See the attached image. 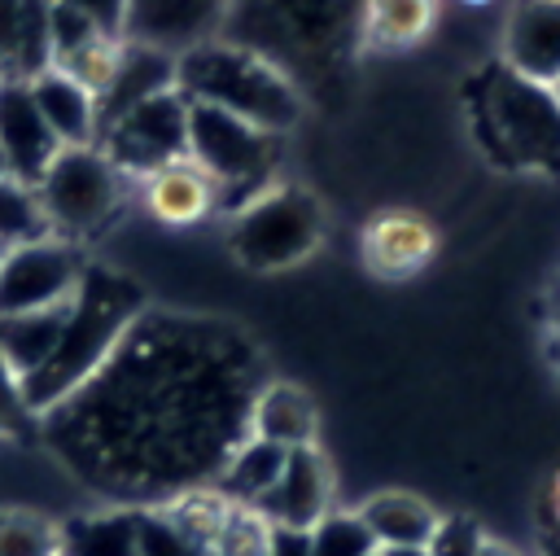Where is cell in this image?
Returning <instances> with one entry per match:
<instances>
[{"label": "cell", "instance_id": "cell-1", "mask_svg": "<svg viewBox=\"0 0 560 556\" xmlns=\"http://www.w3.org/2000/svg\"><path fill=\"white\" fill-rule=\"evenodd\" d=\"M267 381V355L241 324L144 306L101 372L35 425L96 495L158 508L219 482L249 438V407Z\"/></svg>", "mask_w": 560, "mask_h": 556}, {"label": "cell", "instance_id": "cell-2", "mask_svg": "<svg viewBox=\"0 0 560 556\" xmlns=\"http://www.w3.org/2000/svg\"><path fill=\"white\" fill-rule=\"evenodd\" d=\"M363 0H228L219 39L271 61L306 105L346 96L359 48Z\"/></svg>", "mask_w": 560, "mask_h": 556}, {"label": "cell", "instance_id": "cell-3", "mask_svg": "<svg viewBox=\"0 0 560 556\" xmlns=\"http://www.w3.org/2000/svg\"><path fill=\"white\" fill-rule=\"evenodd\" d=\"M144 306H149V298L131 276L88 258L79 289L66 302V320H61V333H57L48 359L22 381V398H26L31 416L39 420L61 398H70L83 381H92Z\"/></svg>", "mask_w": 560, "mask_h": 556}, {"label": "cell", "instance_id": "cell-4", "mask_svg": "<svg viewBox=\"0 0 560 556\" xmlns=\"http://www.w3.org/2000/svg\"><path fill=\"white\" fill-rule=\"evenodd\" d=\"M175 88L184 101L214 105L271 136H289L306 118L302 92L271 61L228 39H206L197 48H184L175 57Z\"/></svg>", "mask_w": 560, "mask_h": 556}, {"label": "cell", "instance_id": "cell-5", "mask_svg": "<svg viewBox=\"0 0 560 556\" xmlns=\"http://www.w3.org/2000/svg\"><path fill=\"white\" fill-rule=\"evenodd\" d=\"M472 123L503 166L560 175V96L551 88L494 61L477 79Z\"/></svg>", "mask_w": 560, "mask_h": 556}, {"label": "cell", "instance_id": "cell-6", "mask_svg": "<svg viewBox=\"0 0 560 556\" xmlns=\"http://www.w3.org/2000/svg\"><path fill=\"white\" fill-rule=\"evenodd\" d=\"M328 232L324 201L306 184L276 179L236 210H228V250L241 267L276 276L306 263Z\"/></svg>", "mask_w": 560, "mask_h": 556}, {"label": "cell", "instance_id": "cell-7", "mask_svg": "<svg viewBox=\"0 0 560 556\" xmlns=\"http://www.w3.org/2000/svg\"><path fill=\"white\" fill-rule=\"evenodd\" d=\"M284 136H271L214 105L188 101V158L214 179L219 210H236L267 184H276Z\"/></svg>", "mask_w": 560, "mask_h": 556}, {"label": "cell", "instance_id": "cell-8", "mask_svg": "<svg viewBox=\"0 0 560 556\" xmlns=\"http://www.w3.org/2000/svg\"><path fill=\"white\" fill-rule=\"evenodd\" d=\"M35 193L44 201L52 236L83 245L122 210L131 179L96 144H70L48 162Z\"/></svg>", "mask_w": 560, "mask_h": 556}, {"label": "cell", "instance_id": "cell-9", "mask_svg": "<svg viewBox=\"0 0 560 556\" xmlns=\"http://www.w3.org/2000/svg\"><path fill=\"white\" fill-rule=\"evenodd\" d=\"M96 149L131 184H140L158 166L188 153V101L179 96V88H166V92L131 105L127 114L109 118L96 131Z\"/></svg>", "mask_w": 560, "mask_h": 556}, {"label": "cell", "instance_id": "cell-10", "mask_svg": "<svg viewBox=\"0 0 560 556\" xmlns=\"http://www.w3.org/2000/svg\"><path fill=\"white\" fill-rule=\"evenodd\" d=\"M83 267V245L61 236H39L0 250V315H35L66 306L79 289Z\"/></svg>", "mask_w": 560, "mask_h": 556}, {"label": "cell", "instance_id": "cell-11", "mask_svg": "<svg viewBox=\"0 0 560 556\" xmlns=\"http://www.w3.org/2000/svg\"><path fill=\"white\" fill-rule=\"evenodd\" d=\"M442 250L438 223L416 206H385L359 228V258L381 280L420 276Z\"/></svg>", "mask_w": 560, "mask_h": 556}, {"label": "cell", "instance_id": "cell-12", "mask_svg": "<svg viewBox=\"0 0 560 556\" xmlns=\"http://www.w3.org/2000/svg\"><path fill=\"white\" fill-rule=\"evenodd\" d=\"M332 464L324 460L319 447H293L284 451L280 477L271 482V490L254 503V512L276 525V530H311L319 517H328L332 503Z\"/></svg>", "mask_w": 560, "mask_h": 556}, {"label": "cell", "instance_id": "cell-13", "mask_svg": "<svg viewBox=\"0 0 560 556\" xmlns=\"http://www.w3.org/2000/svg\"><path fill=\"white\" fill-rule=\"evenodd\" d=\"M228 0H127L122 39L179 57L206 39H219Z\"/></svg>", "mask_w": 560, "mask_h": 556}, {"label": "cell", "instance_id": "cell-14", "mask_svg": "<svg viewBox=\"0 0 560 556\" xmlns=\"http://www.w3.org/2000/svg\"><path fill=\"white\" fill-rule=\"evenodd\" d=\"M499 61L542 88L560 83V0H512L499 35Z\"/></svg>", "mask_w": 560, "mask_h": 556}, {"label": "cell", "instance_id": "cell-15", "mask_svg": "<svg viewBox=\"0 0 560 556\" xmlns=\"http://www.w3.org/2000/svg\"><path fill=\"white\" fill-rule=\"evenodd\" d=\"M0 153L9 162V175L26 184H39L48 162L61 153L57 136L48 131V123L31 101V88L9 79H0Z\"/></svg>", "mask_w": 560, "mask_h": 556}, {"label": "cell", "instance_id": "cell-16", "mask_svg": "<svg viewBox=\"0 0 560 556\" xmlns=\"http://www.w3.org/2000/svg\"><path fill=\"white\" fill-rule=\"evenodd\" d=\"M136 188H140V206L149 210V219H158L166 228H192V223H201V219H210L219 210L214 179L188 153L166 162V166H158Z\"/></svg>", "mask_w": 560, "mask_h": 556}, {"label": "cell", "instance_id": "cell-17", "mask_svg": "<svg viewBox=\"0 0 560 556\" xmlns=\"http://www.w3.org/2000/svg\"><path fill=\"white\" fill-rule=\"evenodd\" d=\"M52 66V0H0V79L31 83Z\"/></svg>", "mask_w": 560, "mask_h": 556}, {"label": "cell", "instance_id": "cell-18", "mask_svg": "<svg viewBox=\"0 0 560 556\" xmlns=\"http://www.w3.org/2000/svg\"><path fill=\"white\" fill-rule=\"evenodd\" d=\"M249 433L280 447V451H293V447H315V433H319V412H315V398L289 381V377H271L254 407H249Z\"/></svg>", "mask_w": 560, "mask_h": 556}, {"label": "cell", "instance_id": "cell-19", "mask_svg": "<svg viewBox=\"0 0 560 556\" xmlns=\"http://www.w3.org/2000/svg\"><path fill=\"white\" fill-rule=\"evenodd\" d=\"M354 512H359V521L368 525V534L376 538L381 552H424V543H429V534L442 517L416 490H376Z\"/></svg>", "mask_w": 560, "mask_h": 556}, {"label": "cell", "instance_id": "cell-20", "mask_svg": "<svg viewBox=\"0 0 560 556\" xmlns=\"http://www.w3.org/2000/svg\"><path fill=\"white\" fill-rule=\"evenodd\" d=\"M442 0H363L359 48L363 53H407L433 35Z\"/></svg>", "mask_w": 560, "mask_h": 556}, {"label": "cell", "instance_id": "cell-21", "mask_svg": "<svg viewBox=\"0 0 560 556\" xmlns=\"http://www.w3.org/2000/svg\"><path fill=\"white\" fill-rule=\"evenodd\" d=\"M26 88H31V101L39 109V118L48 123V131L57 136L61 149H70V144H96V101L74 79H66L57 66H48Z\"/></svg>", "mask_w": 560, "mask_h": 556}, {"label": "cell", "instance_id": "cell-22", "mask_svg": "<svg viewBox=\"0 0 560 556\" xmlns=\"http://www.w3.org/2000/svg\"><path fill=\"white\" fill-rule=\"evenodd\" d=\"M166 88H175V57L162 53V48H149V44H131V39H127L118 79H114L109 92L96 101V131H101L109 118L127 114L131 105H140V101H149V96H158V92H166Z\"/></svg>", "mask_w": 560, "mask_h": 556}, {"label": "cell", "instance_id": "cell-23", "mask_svg": "<svg viewBox=\"0 0 560 556\" xmlns=\"http://www.w3.org/2000/svg\"><path fill=\"white\" fill-rule=\"evenodd\" d=\"M57 534H61V556H140L136 508H122V503L66 517L57 521Z\"/></svg>", "mask_w": 560, "mask_h": 556}, {"label": "cell", "instance_id": "cell-24", "mask_svg": "<svg viewBox=\"0 0 560 556\" xmlns=\"http://www.w3.org/2000/svg\"><path fill=\"white\" fill-rule=\"evenodd\" d=\"M61 320H66V306L35 311V315H0V359L18 381H26L48 359L61 333Z\"/></svg>", "mask_w": 560, "mask_h": 556}, {"label": "cell", "instance_id": "cell-25", "mask_svg": "<svg viewBox=\"0 0 560 556\" xmlns=\"http://www.w3.org/2000/svg\"><path fill=\"white\" fill-rule=\"evenodd\" d=\"M122 53H127V39H122V35L96 31V35H88V39L70 44V48H61V53L52 57V66H57L66 79H74L92 101H101V96L109 92V83L118 79Z\"/></svg>", "mask_w": 560, "mask_h": 556}, {"label": "cell", "instance_id": "cell-26", "mask_svg": "<svg viewBox=\"0 0 560 556\" xmlns=\"http://www.w3.org/2000/svg\"><path fill=\"white\" fill-rule=\"evenodd\" d=\"M280 464H284V451L249 433V438L232 451V460L223 464V473H219V482H214V486H219L232 503L254 508V503L271 490V482L280 477Z\"/></svg>", "mask_w": 560, "mask_h": 556}, {"label": "cell", "instance_id": "cell-27", "mask_svg": "<svg viewBox=\"0 0 560 556\" xmlns=\"http://www.w3.org/2000/svg\"><path fill=\"white\" fill-rule=\"evenodd\" d=\"M39 236H52V228H48V215H44L35 184L4 175L0 179V250L26 245Z\"/></svg>", "mask_w": 560, "mask_h": 556}, {"label": "cell", "instance_id": "cell-28", "mask_svg": "<svg viewBox=\"0 0 560 556\" xmlns=\"http://www.w3.org/2000/svg\"><path fill=\"white\" fill-rule=\"evenodd\" d=\"M306 543H311V556H381L376 538L368 534L354 508H332L328 517H319L306 530Z\"/></svg>", "mask_w": 560, "mask_h": 556}, {"label": "cell", "instance_id": "cell-29", "mask_svg": "<svg viewBox=\"0 0 560 556\" xmlns=\"http://www.w3.org/2000/svg\"><path fill=\"white\" fill-rule=\"evenodd\" d=\"M0 556H61L57 521L31 508L0 512Z\"/></svg>", "mask_w": 560, "mask_h": 556}, {"label": "cell", "instance_id": "cell-30", "mask_svg": "<svg viewBox=\"0 0 560 556\" xmlns=\"http://www.w3.org/2000/svg\"><path fill=\"white\" fill-rule=\"evenodd\" d=\"M486 530L481 521L464 517V512H451V517H438L429 543H424V556H477L486 547Z\"/></svg>", "mask_w": 560, "mask_h": 556}, {"label": "cell", "instance_id": "cell-31", "mask_svg": "<svg viewBox=\"0 0 560 556\" xmlns=\"http://www.w3.org/2000/svg\"><path fill=\"white\" fill-rule=\"evenodd\" d=\"M35 425V416H31V407H26V398H22V381L4 368V359H0V438H18V433H26Z\"/></svg>", "mask_w": 560, "mask_h": 556}, {"label": "cell", "instance_id": "cell-32", "mask_svg": "<svg viewBox=\"0 0 560 556\" xmlns=\"http://www.w3.org/2000/svg\"><path fill=\"white\" fill-rule=\"evenodd\" d=\"M57 4H66V9H74V13L92 18L101 31L122 35V9H127V0H57Z\"/></svg>", "mask_w": 560, "mask_h": 556}, {"label": "cell", "instance_id": "cell-33", "mask_svg": "<svg viewBox=\"0 0 560 556\" xmlns=\"http://www.w3.org/2000/svg\"><path fill=\"white\" fill-rule=\"evenodd\" d=\"M262 556H311V543H306L302 530H276V525H271Z\"/></svg>", "mask_w": 560, "mask_h": 556}, {"label": "cell", "instance_id": "cell-34", "mask_svg": "<svg viewBox=\"0 0 560 556\" xmlns=\"http://www.w3.org/2000/svg\"><path fill=\"white\" fill-rule=\"evenodd\" d=\"M547 534H560V468L551 473V482H547Z\"/></svg>", "mask_w": 560, "mask_h": 556}, {"label": "cell", "instance_id": "cell-35", "mask_svg": "<svg viewBox=\"0 0 560 556\" xmlns=\"http://www.w3.org/2000/svg\"><path fill=\"white\" fill-rule=\"evenodd\" d=\"M477 556H516V552H512V547H503V543H494V538H486V547H481Z\"/></svg>", "mask_w": 560, "mask_h": 556}, {"label": "cell", "instance_id": "cell-36", "mask_svg": "<svg viewBox=\"0 0 560 556\" xmlns=\"http://www.w3.org/2000/svg\"><path fill=\"white\" fill-rule=\"evenodd\" d=\"M542 556H560V534H547L542 538Z\"/></svg>", "mask_w": 560, "mask_h": 556}, {"label": "cell", "instance_id": "cell-37", "mask_svg": "<svg viewBox=\"0 0 560 556\" xmlns=\"http://www.w3.org/2000/svg\"><path fill=\"white\" fill-rule=\"evenodd\" d=\"M459 4H472V9H486V4H494V0H459Z\"/></svg>", "mask_w": 560, "mask_h": 556}, {"label": "cell", "instance_id": "cell-38", "mask_svg": "<svg viewBox=\"0 0 560 556\" xmlns=\"http://www.w3.org/2000/svg\"><path fill=\"white\" fill-rule=\"evenodd\" d=\"M381 556H424V552H381Z\"/></svg>", "mask_w": 560, "mask_h": 556}, {"label": "cell", "instance_id": "cell-39", "mask_svg": "<svg viewBox=\"0 0 560 556\" xmlns=\"http://www.w3.org/2000/svg\"><path fill=\"white\" fill-rule=\"evenodd\" d=\"M4 175H9V162H4V153H0V179H4Z\"/></svg>", "mask_w": 560, "mask_h": 556}, {"label": "cell", "instance_id": "cell-40", "mask_svg": "<svg viewBox=\"0 0 560 556\" xmlns=\"http://www.w3.org/2000/svg\"><path fill=\"white\" fill-rule=\"evenodd\" d=\"M551 92H556V96H560V83H556V88H551Z\"/></svg>", "mask_w": 560, "mask_h": 556}]
</instances>
